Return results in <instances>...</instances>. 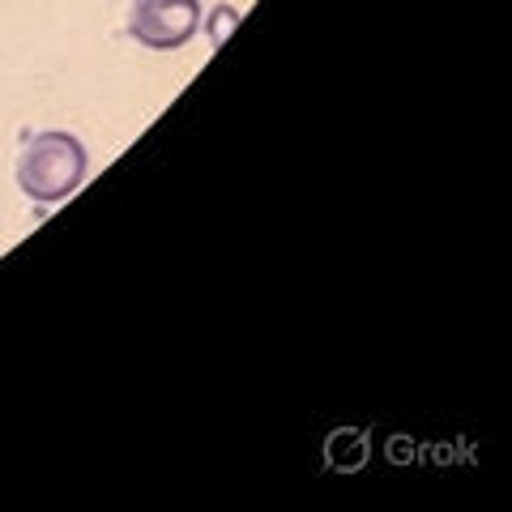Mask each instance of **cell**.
<instances>
[{"instance_id": "cell-1", "label": "cell", "mask_w": 512, "mask_h": 512, "mask_svg": "<svg viewBox=\"0 0 512 512\" xmlns=\"http://www.w3.org/2000/svg\"><path fill=\"white\" fill-rule=\"evenodd\" d=\"M86 146L73 133H35L18 154V188L30 201L56 205L86 180Z\"/></svg>"}, {"instance_id": "cell-2", "label": "cell", "mask_w": 512, "mask_h": 512, "mask_svg": "<svg viewBox=\"0 0 512 512\" xmlns=\"http://www.w3.org/2000/svg\"><path fill=\"white\" fill-rule=\"evenodd\" d=\"M201 30V5L197 0H133L128 9V35L154 52L184 47Z\"/></svg>"}, {"instance_id": "cell-3", "label": "cell", "mask_w": 512, "mask_h": 512, "mask_svg": "<svg viewBox=\"0 0 512 512\" xmlns=\"http://www.w3.org/2000/svg\"><path fill=\"white\" fill-rule=\"evenodd\" d=\"M231 22H235V9H214V26H210V39L214 43H222V35H227V30H231Z\"/></svg>"}]
</instances>
